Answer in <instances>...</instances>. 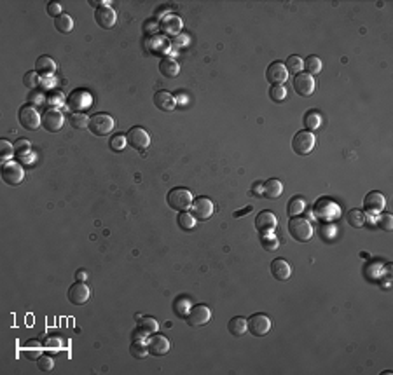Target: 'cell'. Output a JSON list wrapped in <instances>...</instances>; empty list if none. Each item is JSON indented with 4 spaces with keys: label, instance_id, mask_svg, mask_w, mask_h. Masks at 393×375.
<instances>
[{
    "label": "cell",
    "instance_id": "cell-37",
    "mask_svg": "<svg viewBox=\"0 0 393 375\" xmlns=\"http://www.w3.org/2000/svg\"><path fill=\"white\" fill-rule=\"evenodd\" d=\"M285 68H286V72H292V73H301V70L304 68V61H302L299 56H296V54H292V56H289V60L285 61Z\"/></svg>",
    "mask_w": 393,
    "mask_h": 375
},
{
    "label": "cell",
    "instance_id": "cell-11",
    "mask_svg": "<svg viewBox=\"0 0 393 375\" xmlns=\"http://www.w3.org/2000/svg\"><path fill=\"white\" fill-rule=\"evenodd\" d=\"M266 79L273 85H283L289 79V72H286L285 65L281 61H273L266 70Z\"/></svg>",
    "mask_w": 393,
    "mask_h": 375
},
{
    "label": "cell",
    "instance_id": "cell-16",
    "mask_svg": "<svg viewBox=\"0 0 393 375\" xmlns=\"http://www.w3.org/2000/svg\"><path fill=\"white\" fill-rule=\"evenodd\" d=\"M294 89L301 96H311L315 93V79L309 73H297L294 79Z\"/></svg>",
    "mask_w": 393,
    "mask_h": 375
},
{
    "label": "cell",
    "instance_id": "cell-33",
    "mask_svg": "<svg viewBox=\"0 0 393 375\" xmlns=\"http://www.w3.org/2000/svg\"><path fill=\"white\" fill-rule=\"evenodd\" d=\"M304 68H306V73H309L311 77L313 75H318L322 72V60L318 56H308L304 60Z\"/></svg>",
    "mask_w": 393,
    "mask_h": 375
},
{
    "label": "cell",
    "instance_id": "cell-20",
    "mask_svg": "<svg viewBox=\"0 0 393 375\" xmlns=\"http://www.w3.org/2000/svg\"><path fill=\"white\" fill-rule=\"evenodd\" d=\"M363 205H365V210L371 211V213H381L384 210V206H386V199H384V195L381 192L372 190V192L365 195Z\"/></svg>",
    "mask_w": 393,
    "mask_h": 375
},
{
    "label": "cell",
    "instance_id": "cell-35",
    "mask_svg": "<svg viewBox=\"0 0 393 375\" xmlns=\"http://www.w3.org/2000/svg\"><path fill=\"white\" fill-rule=\"evenodd\" d=\"M129 353H131V356L137 358V360H143V358L147 356V353H149V349H147V344H143V342L133 340L129 345Z\"/></svg>",
    "mask_w": 393,
    "mask_h": 375
},
{
    "label": "cell",
    "instance_id": "cell-5",
    "mask_svg": "<svg viewBox=\"0 0 393 375\" xmlns=\"http://www.w3.org/2000/svg\"><path fill=\"white\" fill-rule=\"evenodd\" d=\"M212 320V311L208 305H203V304H198L194 307H191L189 314H187L186 321L191 328H199V327H204L208 325Z\"/></svg>",
    "mask_w": 393,
    "mask_h": 375
},
{
    "label": "cell",
    "instance_id": "cell-50",
    "mask_svg": "<svg viewBox=\"0 0 393 375\" xmlns=\"http://www.w3.org/2000/svg\"><path fill=\"white\" fill-rule=\"evenodd\" d=\"M28 100H30L32 105H40L46 101V96L42 95V93L39 91H30V96H28Z\"/></svg>",
    "mask_w": 393,
    "mask_h": 375
},
{
    "label": "cell",
    "instance_id": "cell-25",
    "mask_svg": "<svg viewBox=\"0 0 393 375\" xmlns=\"http://www.w3.org/2000/svg\"><path fill=\"white\" fill-rule=\"evenodd\" d=\"M281 194H283V183L280 180L271 178V180L264 182V195L268 199H278Z\"/></svg>",
    "mask_w": 393,
    "mask_h": 375
},
{
    "label": "cell",
    "instance_id": "cell-29",
    "mask_svg": "<svg viewBox=\"0 0 393 375\" xmlns=\"http://www.w3.org/2000/svg\"><path fill=\"white\" fill-rule=\"evenodd\" d=\"M189 311H191L189 299H186V297H177L173 302V312L177 314V318L184 320V318H187V314H189Z\"/></svg>",
    "mask_w": 393,
    "mask_h": 375
},
{
    "label": "cell",
    "instance_id": "cell-7",
    "mask_svg": "<svg viewBox=\"0 0 393 375\" xmlns=\"http://www.w3.org/2000/svg\"><path fill=\"white\" fill-rule=\"evenodd\" d=\"M247 325H248V332L255 337H264L269 333L271 330V320L268 318V314L264 312H257V314H252L250 318L247 320Z\"/></svg>",
    "mask_w": 393,
    "mask_h": 375
},
{
    "label": "cell",
    "instance_id": "cell-12",
    "mask_svg": "<svg viewBox=\"0 0 393 375\" xmlns=\"http://www.w3.org/2000/svg\"><path fill=\"white\" fill-rule=\"evenodd\" d=\"M170 348H171L170 340H168L165 335H159V333H155V335H152L147 340V349H149V353L155 358L166 356V354L170 353Z\"/></svg>",
    "mask_w": 393,
    "mask_h": 375
},
{
    "label": "cell",
    "instance_id": "cell-40",
    "mask_svg": "<svg viewBox=\"0 0 393 375\" xmlns=\"http://www.w3.org/2000/svg\"><path fill=\"white\" fill-rule=\"evenodd\" d=\"M30 147L32 145L27 138H19V140H16V143H14L16 156H19L21 159H27V156L30 154Z\"/></svg>",
    "mask_w": 393,
    "mask_h": 375
},
{
    "label": "cell",
    "instance_id": "cell-52",
    "mask_svg": "<svg viewBox=\"0 0 393 375\" xmlns=\"http://www.w3.org/2000/svg\"><path fill=\"white\" fill-rule=\"evenodd\" d=\"M253 192H255V195H264V183L257 182L255 183V190H253Z\"/></svg>",
    "mask_w": 393,
    "mask_h": 375
},
{
    "label": "cell",
    "instance_id": "cell-36",
    "mask_svg": "<svg viewBox=\"0 0 393 375\" xmlns=\"http://www.w3.org/2000/svg\"><path fill=\"white\" fill-rule=\"evenodd\" d=\"M137 320H138V325H140V328L143 330V332H147V333L158 332L159 323L154 320V318H150V316H143V318L137 316Z\"/></svg>",
    "mask_w": 393,
    "mask_h": 375
},
{
    "label": "cell",
    "instance_id": "cell-10",
    "mask_svg": "<svg viewBox=\"0 0 393 375\" xmlns=\"http://www.w3.org/2000/svg\"><path fill=\"white\" fill-rule=\"evenodd\" d=\"M191 215L196 220H201V222L210 218L212 215H214V203H212V199L208 197L194 199L191 205Z\"/></svg>",
    "mask_w": 393,
    "mask_h": 375
},
{
    "label": "cell",
    "instance_id": "cell-6",
    "mask_svg": "<svg viewBox=\"0 0 393 375\" xmlns=\"http://www.w3.org/2000/svg\"><path fill=\"white\" fill-rule=\"evenodd\" d=\"M93 103V96L86 89H75L67 98V107L73 110V113H79L83 110H88Z\"/></svg>",
    "mask_w": 393,
    "mask_h": 375
},
{
    "label": "cell",
    "instance_id": "cell-23",
    "mask_svg": "<svg viewBox=\"0 0 393 375\" xmlns=\"http://www.w3.org/2000/svg\"><path fill=\"white\" fill-rule=\"evenodd\" d=\"M161 30L170 37L178 35L180 30H182V19L178 16H166L161 21Z\"/></svg>",
    "mask_w": 393,
    "mask_h": 375
},
{
    "label": "cell",
    "instance_id": "cell-44",
    "mask_svg": "<svg viewBox=\"0 0 393 375\" xmlns=\"http://www.w3.org/2000/svg\"><path fill=\"white\" fill-rule=\"evenodd\" d=\"M178 225L180 229L184 230H191L192 227L196 225V218L192 217L191 213H187V211H182V213L178 215Z\"/></svg>",
    "mask_w": 393,
    "mask_h": 375
},
{
    "label": "cell",
    "instance_id": "cell-30",
    "mask_svg": "<svg viewBox=\"0 0 393 375\" xmlns=\"http://www.w3.org/2000/svg\"><path fill=\"white\" fill-rule=\"evenodd\" d=\"M55 28L60 32V34H63V35L70 34V32L73 30V19H72V16H68V14H61V16H58V18L55 19Z\"/></svg>",
    "mask_w": 393,
    "mask_h": 375
},
{
    "label": "cell",
    "instance_id": "cell-24",
    "mask_svg": "<svg viewBox=\"0 0 393 375\" xmlns=\"http://www.w3.org/2000/svg\"><path fill=\"white\" fill-rule=\"evenodd\" d=\"M159 72H161L163 77H168V79H175L180 72L178 63L173 58H163L161 63H159Z\"/></svg>",
    "mask_w": 393,
    "mask_h": 375
},
{
    "label": "cell",
    "instance_id": "cell-4",
    "mask_svg": "<svg viewBox=\"0 0 393 375\" xmlns=\"http://www.w3.org/2000/svg\"><path fill=\"white\" fill-rule=\"evenodd\" d=\"M315 141H317V138H315V134L311 131H299L296 133V136L292 138V150L296 154H299V156H308V154L313 152L315 149Z\"/></svg>",
    "mask_w": 393,
    "mask_h": 375
},
{
    "label": "cell",
    "instance_id": "cell-3",
    "mask_svg": "<svg viewBox=\"0 0 393 375\" xmlns=\"http://www.w3.org/2000/svg\"><path fill=\"white\" fill-rule=\"evenodd\" d=\"M116 128V121L109 113H96V116L89 117V131L95 136H107Z\"/></svg>",
    "mask_w": 393,
    "mask_h": 375
},
{
    "label": "cell",
    "instance_id": "cell-32",
    "mask_svg": "<svg viewBox=\"0 0 393 375\" xmlns=\"http://www.w3.org/2000/svg\"><path fill=\"white\" fill-rule=\"evenodd\" d=\"M304 124H306V128H308V131L313 133L315 129L320 128V124H322V116L317 112V110H309V112L304 116Z\"/></svg>",
    "mask_w": 393,
    "mask_h": 375
},
{
    "label": "cell",
    "instance_id": "cell-28",
    "mask_svg": "<svg viewBox=\"0 0 393 375\" xmlns=\"http://www.w3.org/2000/svg\"><path fill=\"white\" fill-rule=\"evenodd\" d=\"M346 222L350 223L351 227H355V229H362V227L365 225L367 218L362 210H350L346 213Z\"/></svg>",
    "mask_w": 393,
    "mask_h": 375
},
{
    "label": "cell",
    "instance_id": "cell-41",
    "mask_svg": "<svg viewBox=\"0 0 393 375\" xmlns=\"http://www.w3.org/2000/svg\"><path fill=\"white\" fill-rule=\"evenodd\" d=\"M23 84L27 85L30 91H35V89L40 85L39 73H37V72H27V73H24V77H23Z\"/></svg>",
    "mask_w": 393,
    "mask_h": 375
},
{
    "label": "cell",
    "instance_id": "cell-46",
    "mask_svg": "<svg viewBox=\"0 0 393 375\" xmlns=\"http://www.w3.org/2000/svg\"><path fill=\"white\" fill-rule=\"evenodd\" d=\"M126 134H116V136L110 138V149L114 150V152H121V150H124L126 147Z\"/></svg>",
    "mask_w": 393,
    "mask_h": 375
},
{
    "label": "cell",
    "instance_id": "cell-17",
    "mask_svg": "<svg viewBox=\"0 0 393 375\" xmlns=\"http://www.w3.org/2000/svg\"><path fill=\"white\" fill-rule=\"evenodd\" d=\"M315 213L320 220H334L339 217V206L330 199H320L317 208H315Z\"/></svg>",
    "mask_w": 393,
    "mask_h": 375
},
{
    "label": "cell",
    "instance_id": "cell-48",
    "mask_svg": "<svg viewBox=\"0 0 393 375\" xmlns=\"http://www.w3.org/2000/svg\"><path fill=\"white\" fill-rule=\"evenodd\" d=\"M262 246H264V250H269V251H273V250H276L278 248V239L276 238H273V232H269L268 236L266 234H262Z\"/></svg>",
    "mask_w": 393,
    "mask_h": 375
},
{
    "label": "cell",
    "instance_id": "cell-27",
    "mask_svg": "<svg viewBox=\"0 0 393 375\" xmlns=\"http://www.w3.org/2000/svg\"><path fill=\"white\" fill-rule=\"evenodd\" d=\"M227 328H229V332H231V335H234V337L245 335V332H248L247 320H245V318H241V316H234L227 323Z\"/></svg>",
    "mask_w": 393,
    "mask_h": 375
},
{
    "label": "cell",
    "instance_id": "cell-18",
    "mask_svg": "<svg viewBox=\"0 0 393 375\" xmlns=\"http://www.w3.org/2000/svg\"><path fill=\"white\" fill-rule=\"evenodd\" d=\"M63 116H61L60 110H47L42 117V126L44 129L49 133H58L61 128H63Z\"/></svg>",
    "mask_w": 393,
    "mask_h": 375
},
{
    "label": "cell",
    "instance_id": "cell-47",
    "mask_svg": "<svg viewBox=\"0 0 393 375\" xmlns=\"http://www.w3.org/2000/svg\"><path fill=\"white\" fill-rule=\"evenodd\" d=\"M37 365H39V370L40 372H51L55 368V360L51 356H40L37 360Z\"/></svg>",
    "mask_w": 393,
    "mask_h": 375
},
{
    "label": "cell",
    "instance_id": "cell-9",
    "mask_svg": "<svg viewBox=\"0 0 393 375\" xmlns=\"http://www.w3.org/2000/svg\"><path fill=\"white\" fill-rule=\"evenodd\" d=\"M18 119H19V124H21L24 129H28V131H35V129L42 124L39 112H37L34 107H30V105H23V107L19 108Z\"/></svg>",
    "mask_w": 393,
    "mask_h": 375
},
{
    "label": "cell",
    "instance_id": "cell-42",
    "mask_svg": "<svg viewBox=\"0 0 393 375\" xmlns=\"http://www.w3.org/2000/svg\"><path fill=\"white\" fill-rule=\"evenodd\" d=\"M23 351L27 353L28 360H39V358L42 356V348H40V344H37L35 340H30V344H28Z\"/></svg>",
    "mask_w": 393,
    "mask_h": 375
},
{
    "label": "cell",
    "instance_id": "cell-22",
    "mask_svg": "<svg viewBox=\"0 0 393 375\" xmlns=\"http://www.w3.org/2000/svg\"><path fill=\"white\" fill-rule=\"evenodd\" d=\"M271 272L273 276L278 281H286L292 274V269H290V264L283 258H274L271 262Z\"/></svg>",
    "mask_w": 393,
    "mask_h": 375
},
{
    "label": "cell",
    "instance_id": "cell-38",
    "mask_svg": "<svg viewBox=\"0 0 393 375\" xmlns=\"http://www.w3.org/2000/svg\"><path fill=\"white\" fill-rule=\"evenodd\" d=\"M46 105L51 107V110H58L61 105H65V98L60 91H51L46 96Z\"/></svg>",
    "mask_w": 393,
    "mask_h": 375
},
{
    "label": "cell",
    "instance_id": "cell-31",
    "mask_svg": "<svg viewBox=\"0 0 393 375\" xmlns=\"http://www.w3.org/2000/svg\"><path fill=\"white\" fill-rule=\"evenodd\" d=\"M306 208V203L302 197H292L289 201V206H286V213H289V217H299V215L304 211Z\"/></svg>",
    "mask_w": 393,
    "mask_h": 375
},
{
    "label": "cell",
    "instance_id": "cell-21",
    "mask_svg": "<svg viewBox=\"0 0 393 375\" xmlns=\"http://www.w3.org/2000/svg\"><path fill=\"white\" fill-rule=\"evenodd\" d=\"M154 105L159 110H163V112H171V110H175V107H177V100H175V96L171 95V93L158 91L154 95Z\"/></svg>",
    "mask_w": 393,
    "mask_h": 375
},
{
    "label": "cell",
    "instance_id": "cell-26",
    "mask_svg": "<svg viewBox=\"0 0 393 375\" xmlns=\"http://www.w3.org/2000/svg\"><path fill=\"white\" fill-rule=\"evenodd\" d=\"M56 70V63L53 58L49 56H40L35 63V72L37 73H42V75H53Z\"/></svg>",
    "mask_w": 393,
    "mask_h": 375
},
{
    "label": "cell",
    "instance_id": "cell-39",
    "mask_svg": "<svg viewBox=\"0 0 393 375\" xmlns=\"http://www.w3.org/2000/svg\"><path fill=\"white\" fill-rule=\"evenodd\" d=\"M70 126H72L73 129H86V128H89V117L86 116V113H83V112L72 113Z\"/></svg>",
    "mask_w": 393,
    "mask_h": 375
},
{
    "label": "cell",
    "instance_id": "cell-43",
    "mask_svg": "<svg viewBox=\"0 0 393 375\" xmlns=\"http://www.w3.org/2000/svg\"><path fill=\"white\" fill-rule=\"evenodd\" d=\"M269 98H271L274 103H281V101L286 98V88L285 85H271V89H269Z\"/></svg>",
    "mask_w": 393,
    "mask_h": 375
},
{
    "label": "cell",
    "instance_id": "cell-8",
    "mask_svg": "<svg viewBox=\"0 0 393 375\" xmlns=\"http://www.w3.org/2000/svg\"><path fill=\"white\" fill-rule=\"evenodd\" d=\"M126 141H128V145L133 147L135 150L143 152V150L150 145V136L143 128H140V126H135V128H131L129 131L126 133Z\"/></svg>",
    "mask_w": 393,
    "mask_h": 375
},
{
    "label": "cell",
    "instance_id": "cell-2",
    "mask_svg": "<svg viewBox=\"0 0 393 375\" xmlns=\"http://www.w3.org/2000/svg\"><path fill=\"white\" fill-rule=\"evenodd\" d=\"M289 232L296 241L299 243H308L313 238V225L309 223V220L294 217L289 222Z\"/></svg>",
    "mask_w": 393,
    "mask_h": 375
},
{
    "label": "cell",
    "instance_id": "cell-13",
    "mask_svg": "<svg viewBox=\"0 0 393 375\" xmlns=\"http://www.w3.org/2000/svg\"><path fill=\"white\" fill-rule=\"evenodd\" d=\"M24 178V171L18 162H7L4 164L2 168V180L7 183V185H18L21 183Z\"/></svg>",
    "mask_w": 393,
    "mask_h": 375
},
{
    "label": "cell",
    "instance_id": "cell-14",
    "mask_svg": "<svg viewBox=\"0 0 393 375\" xmlns=\"http://www.w3.org/2000/svg\"><path fill=\"white\" fill-rule=\"evenodd\" d=\"M89 295H91V292H89V286L84 281H77V283H73L72 286L68 288V300L75 305L86 304L89 300Z\"/></svg>",
    "mask_w": 393,
    "mask_h": 375
},
{
    "label": "cell",
    "instance_id": "cell-45",
    "mask_svg": "<svg viewBox=\"0 0 393 375\" xmlns=\"http://www.w3.org/2000/svg\"><path fill=\"white\" fill-rule=\"evenodd\" d=\"M378 227L381 230H386L390 232L393 229V217L390 213H378V220H376Z\"/></svg>",
    "mask_w": 393,
    "mask_h": 375
},
{
    "label": "cell",
    "instance_id": "cell-53",
    "mask_svg": "<svg viewBox=\"0 0 393 375\" xmlns=\"http://www.w3.org/2000/svg\"><path fill=\"white\" fill-rule=\"evenodd\" d=\"M248 211H250V208H245V210H243V211H236V213H234V217H236V218H240V217H241V215L248 213Z\"/></svg>",
    "mask_w": 393,
    "mask_h": 375
},
{
    "label": "cell",
    "instance_id": "cell-34",
    "mask_svg": "<svg viewBox=\"0 0 393 375\" xmlns=\"http://www.w3.org/2000/svg\"><path fill=\"white\" fill-rule=\"evenodd\" d=\"M14 145L7 140H0V156H2V164H7L11 162L12 156H14Z\"/></svg>",
    "mask_w": 393,
    "mask_h": 375
},
{
    "label": "cell",
    "instance_id": "cell-49",
    "mask_svg": "<svg viewBox=\"0 0 393 375\" xmlns=\"http://www.w3.org/2000/svg\"><path fill=\"white\" fill-rule=\"evenodd\" d=\"M61 9H63V7H61L60 2H49V4H47V14L53 16L55 19L58 18V16L63 14V12H61Z\"/></svg>",
    "mask_w": 393,
    "mask_h": 375
},
{
    "label": "cell",
    "instance_id": "cell-15",
    "mask_svg": "<svg viewBox=\"0 0 393 375\" xmlns=\"http://www.w3.org/2000/svg\"><path fill=\"white\" fill-rule=\"evenodd\" d=\"M95 19H96V23L100 24L101 28H105V30H110V28L116 26V23H117V14H116V11H114L110 6L96 7V11H95Z\"/></svg>",
    "mask_w": 393,
    "mask_h": 375
},
{
    "label": "cell",
    "instance_id": "cell-19",
    "mask_svg": "<svg viewBox=\"0 0 393 375\" xmlns=\"http://www.w3.org/2000/svg\"><path fill=\"white\" fill-rule=\"evenodd\" d=\"M276 227V217H274L273 211H260L255 218V229L260 232V234H269V232L274 230Z\"/></svg>",
    "mask_w": 393,
    "mask_h": 375
},
{
    "label": "cell",
    "instance_id": "cell-51",
    "mask_svg": "<svg viewBox=\"0 0 393 375\" xmlns=\"http://www.w3.org/2000/svg\"><path fill=\"white\" fill-rule=\"evenodd\" d=\"M75 278H77V281H84L86 283V279H88V272H86L84 269H81V271H77Z\"/></svg>",
    "mask_w": 393,
    "mask_h": 375
},
{
    "label": "cell",
    "instance_id": "cell-1",
    "mask_svg": "<svg viewBox=\"0 0 393 375\" xmlns=\"http://www.w3.org/2000/svg\"><path fill=\"white\" fill-rule=\"evenodd\" d=\"M166 203L171 210L180 211V213H182V211H187L191 208L192 194L187 189H184V187H175V189H171L170 192H168Z\"/></svg>",
    "mask_w": 393,
    "mask_h": 375
}]
</instances>
